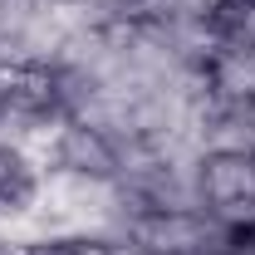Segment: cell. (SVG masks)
<instances>
[{
	"label": "cell",
	"instance_id": "cell-1",
	"mask_svg": "<svg viewBox=\"0 0 255 255\" xmlns=\"http://www.w3.org/2000/svg\"><path fill=\"white\" fill-rule=\"evenodd\" d=\"M201 211L226 226L255 221V152H201Z\"/></svg>",
	"mask_w": 255,
	"mask_h": 255
},
{
	"label": "cell",
	"instance_id": "cell-4",
	"mask_svg": "<svg viewBox=\"0 0 255 255\" xmlns=\"http://www.w3.org/2000/svg\"><path fill=\"white\" fill-rule=\"evenodd\" d=\"M206 98H255V44L216 39L201 64Z\"/></svg>",
	"mask_w": 255,
	"mask_h": 255
},
{
	"label": "cell",
	"instance_id": "cell-2",
	"mask_svg": "<svg viewBox=\"0 0 255 255\" xmlns=\"http://www.w3.org/2000/svg\"><path fill=\"white\" fill-rule=\"evenodd\" d=\"M44 172H79V177H103V182H113V177H118V147H113V137H103L98 128H84V123H69V118H64L59 132H54L49 147H44Z\"/></svg>",
	"mask_w": 255,
	"mask_h": 255
},
{
	"label": "cell",
	"instance_id": "cell-3",
	"mask_svg": "<svg viewBox=\"0 0 255 255\" xmlns=\"http://www.w3.org/2000/svg\"><path fill=\"white\" fill-rule=\"evenodd\" d=\"M196 137L206 152H255V98H206Z\"/></svg>",
	"mask_w": 255,
	"mask_h": 255
},
{
	"label": "cell",
	"instance_id": "cell-5",
	"mask_svg": "<svg viewBox=\"0 0 255 255\" xmlns=\"http://www.w3.org/2000/svg\"><path fill=\"white\" fill-rule=\"evenodd\" d=\"M0 255H15V246H5V241H0Z\"/></svg>",
	"mask_w": 255,
	"mask_h": 255
},
{
	"label": "cell",
	"instance_id": "cell-6",
	"mask_svg": "<svg viewBox=\"0 0 255 255\" xmlns=\"http://www.w3.org/2000/svg\"><path fill=\"white\" fill-rule=\"evenodd\" d=\"M241 5H255V0H241Z\"/></svg>",
	"mask_w": 255,
	"mask_h": 255
}]
</instances>
